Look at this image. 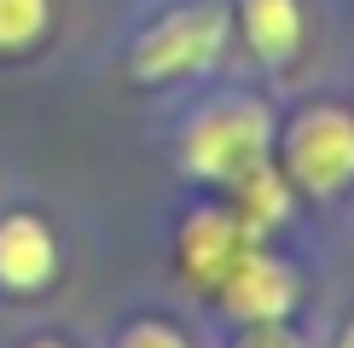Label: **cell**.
<instances>
[{"instance_id":"6da1fadb","label":"cell","mask_w":354,"mask_h":348,"mask_svg":"<svg viewBox=\"0 0 354 348\" xmlns=\"http://www.w3.org/2000/svg\"><path fill=\"white\" fill-rule=\"evenodd\" d=\"M273 122L261 105H215L186 128V168L209 174V180H239L268 157Z\"/></svg>"},{"instance_id":"7a4b0ae2","label":"cell","mask_w":354,"mask_h":348,"mask_svg":"<svg viewBox=\"0 0 354 348\" xmlns=\"http://www.w3.org/2000/svg\"><path fill=\"white\" fill-rule=\"evenodd\" d=\"M227 47V12L221 6H186L169 12L163 23H151L134 47V76L140 81H169L192 76V70L215 64V52Z\"/></svg>"},{"instance_id":"3957f363","label":"cell","mask_w":354,"mask_h":348,"mask_svg":"<svg viewBox=\"0 0 354 348\" xmlns=\"http://www.w3.org/2000/svg\"><path fill=\"white\" fill-rule=\"evenodd\" d=\"M285 163L308 192H337L354 180V116L343 110H308L285 139Z\"/></svg>"},{"instance_id":"277c9868","label":"cell","mask_w":354,"mask_h":348,"mask_svg":"<svg viewBox=\"0 0 354 348\" xmlns=\"http://www.w3.org/2000/svg\"><path fill=\"white\" fill-rule=\"evenodd\" d=\"M221 296H227V308L244 319V325H268V319H285L290 302H297V279H290V267H279L273 255L261 250H244L239 267L221 279Z\"/></svg>"},{"instance_id":"5b68a950","label":"cell","mask_w":354,"mask_h":348,"mask_svg":"<svg viewBox=\"0 0 354 348\" xmlns=\"http://www.w3.org/2000/svg\"><path fill=\"white\" fill-rule=\"evenodd\" d=\"M250 232L239 215H227V209H203V215H192L186 221V238H180V255H186V267L198 273L203 284H215L221 290V279H227L232 267H239V255L250 250Z\"/></svg>"},{"instance_id":"8992f818","label":"cell","mask_w":354,"mask_h":348,"mask_svg":"<svg viewBox=\"0 0 354 348\" xmlns=\"http://www.w3.org/2000/svg\"><path fill=\"white\" fill-rule=\"evenodd\" d=\"M53 232L35 221V215H12L6 226H0V284L12 290H35L47 284L53 273Z\"/></svg>"},{"instance_id":"52a82bcc","label":"cell","mask_w":354,"mask_h":348,"mask_svg":"<svg viewBox=\"0 0 354 348\" xmlns=\"http://www.w3.org/2000/svg\"><path fill=\"white\" fill-rule=\"evenodd\" d=\"M244 29L261 58H290L302 41V12L297 0H244Z\"/></svg>"},{"instance_id":"ba28073f","label":"cell","mask_w":354,"mask_h":348,"mask_svg":"<svg viewBox=\"0 0 354 348\" xmlns=\"http://www.w3.org/2000/svg\"><path fill=\"white\" fill-rule=\"evenodd\" d=\"M239 197H244V226H250V232L273 226L279 215L290 209V186L279 180L268 163H256V168H244V174H239Z\"/></svg>"},{"instance_id":"9c48e42d","label":"cell","mask_w":354,"mask_h":348,"mask_svg":"<svg viewBox=\"0 0 354 348\" xmlns=\"http://www.w3.org/2000/svg\"><path fill=\"white\" fill-rule=\"evenodd\" d=\"M47 29V0H0V47H29Z\"/></svg>"},{"instance_id":"30bf717a","label":"cell","mask_w":354,"mask_h":348,"mask_svg":"<svg viewBox=\"0 0 354 348\" xmlns=\"http://www.w3.org/2000/svg\"><path fill=\"white\" fill-rule=\"evenodd\" d=\"M122 348H186L180 342V331H169V325H157V319H145V325H134L122 337Z\"/></svg>"},{"instance_id":"8fae6325","label":"cell","mask_w":354,"mask_h":348,"mask_svg":"<svg viewBox=\"0 0 354 348\" xmlns=\"http://www.w3.org/2000/svg\"><path fill=\"white\" fill-rule=\"evenodd\" d=\"M239 348H302V342L290 337V331L279 325V319H268V325H250L244 337H239Z\"/></svg>"},{"instance_id":"7c38bea8","label":"cell","mask_w":354,"mask_h":348,"mask_svg":"<svg viewBox=\"0 0 354 348\" xmlns=\"http://www.w3.org/2000/svg\"><path fill=\"white\" fill-rule=\"evenodd\" d=\"M343 348H354V325H348V337H343Z\"/></svg>"},{"instance_id":"4fadbf2b","label":"cell","mask_w":354,"mask_h":348,"mask_svg":"<svg viewBox=\"0 0 354 348\" xmlns=\"http://www.w3.org/2000/svg\"><path fill=\"white\" fill-rule=\"evenodd\" d=\"M35 348H58V342H35Z\"/></svg>"}]
</instances>
